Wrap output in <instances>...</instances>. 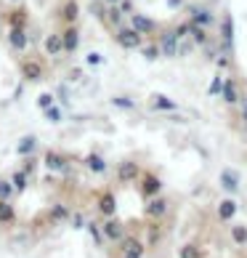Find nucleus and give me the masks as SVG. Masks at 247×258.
I'll list each match as a JSON object with an SVG mask.
<instances>
[{
    "mask_svg": "<svg viewBox=\"0 0 247 258\" xmlns=\"http://www.w3.org/2000/svg\"><path fill=\"white\" fill-rule=\"evenodd\" d=\"M189 22H194V24H199V27H205V30H207V27L213 24V16L202 6H189Z\"/></svg>",
    "mask_w": 247,
    "mask_h": 258,
    "instance_id": "nucleus-20",
    "label": "nucleus"
},
{
    "mask_svg": "<svg viewBox=\"0 0 247 258\" xmlns=\"http://www.w3.org/2000/svg\"><path fill=\"white\" fill-rule=\"evenodd\" d=\"M69 221H72V226H74V229H83V226H85L83 213H72V216H69Z\"/></svg>",
    "mask_w": 247,
    "mask_h": 258,
    "instance_id": "nucleus-45",
    "label": "nucleus"
},
{
    "mask_svg": "<svg viewBox=\"0 0 247 258\" xmlns=\"http://www.w3.org/2000/svg\"><path fill=\"white\" fill-rule=\"evenodd\" d=\"M231 240L236 245H247V226H242V224L231 226Z\"/></svg>",
    "mask_w": 247,
    "mask_h": 258,
    "instance_id": "nucleus-35",
    "label": "nucleus"
},
{
    "mask_svg": "<svg viewBox=\"0 0 247 258\" xmlns=\"http://www.w3.org/2000/svg\"><path fill=\"white\" fill-rule=\"evenodd\" d=\"M69 216H72V210L64 203H53L48 208V224H64V221H69Z\"/></svg>",
    "mask_w": 247,
    "mask_h": 258,
    "instance_id": "nucleus-21",
    "label": "nucleus"
},
{
    "mask_svg": "<svg viewBox=\"0 0 247 258\" xmlns=\"http://www.w3.org/2000/svg\"><path fill=\"white\" fill-rule=\"evenodd\" d=\"M35 104H37V109H48V107H53V104H56V96H53V93L51 91H43V93H37V99H35Z\"/></svg>",
    "mask_w": 247,
    "mask_h": 258,
    "instance_id": "nucleus-33",
    "label": "nucleus"
},
{
    "mask_svg": "<svg viewBox=\"0 0 247 258\" xmlns=\"http://www.w3.org/2000/svg\"><path fill=\"white\" fill-rule=\"evenodd\" d=\"M189 37L194 40V45H207V30L205 27H199V24H189Z\"/></svg>",
    "mask_w": 247,
    "mask_h": 258,
    "instance_id": "nucleus-28",
    "label": "nucleus"
},
{
    "mask_svg": "<svg viewBox=\"0 0 247 258\" xmlns=\"http://www.w3.org/2000/svg\"><path fill=\"white\" fill-rule=\"evenodd\" d=\"M6 43L14 53H24L27 48H30V35H27V30H8Z\"/></svg>",
    "mask_w": 247,
    "mask_h": 258,
    "instance_id": "nucleus-11",
    "label": "nucleus"
},
{
    "mask_svg": "<svg viewBox=\"0 0 247 258\" xmlns=\"http://www.w3.org/2000/svg\"><path fill=\"white\" fill-rule=\"evenodd\" d=\"M242 117H244V128H247V101L242 104Z\"/></svg>",
    "mask_w": 247,
    "mask_h": 258,
    "instance_id": "nucleus-48",
    "label": "nucleus"
},
{
    "mask_svg": "<svg viewBox=\"0 0 247 258\" xmlns=\"http://www.w3.org/2000/svg\"><path fill=\"white\" fill-rule=\"evenodd\" d=\"M88 232H91V237H93V242L96 245H104V234H101V226H96V224H88Z\"/></svg>",
    "mask_w": 247,
    "mask_h": 258,
    "instance_id": "nucleus-41",
    "label": "nucleus"
},
{
    "mask_svg": "<svg viewBox=\"0 0 247 258\" xmlns=\"http://www.w3.org/2000/svg\"><path fill=\"white\" fill-rule=\"evenodd\" d=\"M104 3H107V6H117L120 0H104Z\"/></svg>",
    "mask_w": 247,
    "mask_h": 258,
    "instance_id": "nucleus-49",
    "label": "nucleus"
},
{
    "mask_svg": "<svg viewBox=\"0 0 247 258\" xmlns=\"http://www.w3.org/2000/svg\"><path fill=\"white\" fill-rule=\"evenodd\" d=\"M109 104H112V107H117V109H125V112H133V109H136V101L128 99V96H112Z\"/></svg>",
    "mask_w": 247,
    "mask_h": 258,
    "instance_id": "nucleus-31",
    "label": "nucleus"
},
{
    "mask_svg": "<svg viewBox=\"0 0 247 258\" xmlns=\"http://www.w3.org/2000/svg\"><path fill=\"white\" fill-rule=\"evenodd\" d=\"M234 216H236V203L231 197L221 200V205H218V221H231Z\"/></svg>",
    "mask_w": 247,
    "mask_h": 258,
    "instance_id": "nucleus-25",
    "label": "nucleus"
},
{
    "mask_svg": "<svg viewBox=\"0 0 247 258\" xmlns=\"http://www.w3.org/2000/svg\"><path fill=\"white\" fill-rule=\"evenodd\" d=\"M178 258H202V250H199L194 242H186L181 247V253H178Z\"/></svg>",
    "mask_w": 247,
    "mask_h": 258,
    "instance_id": "nucleus-37",
    "label": "nucleus"
},
{
    "mask_svg": "<svg viewBox=\"0 0 247 258\" xmlns=\"http://www.w3.org/2000/svg\"><path fill=\"white\" fill-rule=\"evenodd\" d=\"M115 176H117L120 184H133V181L141 176V165H138L136 160H120Z\"/></svg>",
    "mask_w": 247,
    "mask_h": 258,
    "instance_id": "nucleus-7",
    "label": "nucleus"
},
{
    "mask_svg": "<svg viewBox=\"0 0 247 258\" xmlns=\"http://www.w3.org/2000/svg\"><path fill=\"white\" fill-rule=\"evenodd\" d=\"M221 45H223V53H231L234 48V19L231 14H223V22H221Z\"/></svg>",
    "mask_w": 247,
    "mask_h": 258,
    "instance_id": "nucleus-14",
    "label": "nucleus"
},
{
    "mask_svg": "<svg viewBox=\"0 0 247 258\" xmlns=\"http://www.w3.org/2000/svg\"><path fill=\"white\" fill-rule=\"evenodd\" d=\"M83 78V70H80V67H72V72H69V78H66V80H69V83H77Z\"/></svg>",
    "mask_w": 247,
    "mask_h": 258,
    "instance_id": "nucleus-46",
    "label": "nucleus"
},
{
    "mask_svg": "<svg viewBox=\"0 0 247 258\" xmlns=\"http://www.w3.org/2000/svg\"><path fill=\"white\" fill-rule=\"evenodd\" d=\"M16 195V189H14V184L8 178H0V200H11Z\"/></svg>",
    "mask_w": 247,
    "mask_h": 258,
    "instance_id": "nucleus-38",
    "label": "nucleus"
},
{
    "mask_svg": "<svg viewBox=\"0 0 247 258\" xmlns=\"http://www.w3.org/2000/svg\"><path fill=\"white\" fill-rule=\"evenodd\" d=\"M91 16H96L99 22H104V16H107V3H104V0H91Z\"/></svg>",
    "mask_w": 247,
    "mask_h": 258,
    "instance_id": "nucleus-36",
    "label": "nucleus"
},
{
    "mask_svg": "<svg viewBox=\"0 0 247 258\" xmlns=\"http://www.w3.org/2000/svg\"><path fill=\"white\" fill-rule=\"evenodd\" d=\"M43 117L48 120V122H53V125H56V122H61V120L66 117V114H64V109H61V107H56V104H53V107L43 109Z\"/></svg>",
    "mask_w": 247,
    "mask_h": 258,
    "instance_id": "nucleus-32",
    "label": "nucleus"
},
{
    "mask_svg": "<svg viewBox=\"0 0 247 258\" xmlns=\"http://www.w3.org/2000/svg\"><path fill=\"white\" fill-rule=\"evenodd\" d=\"M85 168L101 176V173H107V160H104V155H99V152H91V155H85Z\"/></svg>",
    "mask_w": 247,
    "mask_h": 258,
    "instance_id": "nucleus-23",
    "label": "nucleus"
},
{
    "mask_svg": "<svg viewBox=\"0 0 247 258\" xmlns=\"http://www.w3.org/2000/svg\"><path fill=\"white\" fill-rule=\"evenodd\" d=\"M85 64H88V67H99V64H104V56L101 53H88V56H85Z\"/></svg>",
    "mask_w": 247,
    "mask_h": 258,
    "instance_id": "nucleus-43",
    "label": "nucleus"
},
{
    "mask_svg": "<svg viewBox=\"0 0 247 258\" xmlns=\"http://www.w3.org/2000/svg\"><path fill=\"white\" fill-rule=\"evenodd\" d=\"M43 165L48 170H53V173H66L69 170V155L59 152V149H48L43 155Z\"/></svg>",
    "mask_w": 247,
    "mask_h": 258,
    "instance_id": "nucleus-5",
    "label": "nucleus"
},
{
    "mask_svg": "<svg viewBox=\"0 0 247 258\" xmlns=\"http://www.w3.org/2000/svg\"><path fill=\"white\" fill-rule=\"evenodd\" d=\"M122 258H136V255H122Z\"/></svg>",
    "mask_w": 247,
    "mask_h": 258,
    "instance_id": "nucleus-51",
    "label": "nucleus"
},
{
    "mask_svg": "<svg viewBox=\"0 0 247 258\" xmlns=\"http://www.w3.org/2000/svg\"><path fill=\"white\" fill-rule=\"evenodd\" d=\"M192 51H194V40L192 37H181V40H178V56H186Z\"/></svg>",
    "mask_w": 247,
    "mask_h": 258,
    "instance_id": "nucleus-39",
    "label": "nucleus"
},
{
    "mask_svg": "<svg viewBox=\"0 0 247 258\" xmlns=\"http://www.w3.org/2000/svg\"><path fill=\"white\" fill-rule=\"evenodd\" d=\"M168 208H170L168 197H162V195L149 197L146 200V208H144V216L149 218V221H162V218L168 216Z\"/></svg>",
    "mask_w": 247,
    "mask_h": 258,
    "instance_id": "nucleus-6",
    "label": "nucleus"
},
{
    "mask_svg": "<svg viewBox=\"0 0 247 258\" xmlns=\"http://www.w3.org/2000/svg\"><path fill=\"white\" fill-rule=\"evenodd\" d=\"M101 234H104V240H109V242H120L122 237H125V226H122L120 218L112 216V218H107V221H104Z\"/></svg>",
    "mask_w": 247,
    "mask_h": 258,
    "instance_id": "nucleus-12",
    "label": "nucleus"
},
{
    "mask_svg": "<svg viewBox=\"0 0 247 258\" xmlns=\"http://www.w3.org/2000/svg\"><path fill=\"white\" fill-rule=\"evenodd\" d=\"M16 224V210L11 200H0V226H14Z\"/></svg>",
    "mask_w": 247,
    "mask_h": 258,
    "instance_id": "nucleus-24",
    "label": "nucleus"
},
{
    "mask_svg": "<svg viewBox=\"0 0 247 258\" xmlns=\"http://www.w3.org/2000/svg\"><path fill=\"white\" fill-rule=\"evenodd\" d=\"M112 37H115V43L120 45V48H125V51H138L141 45H144V35H138L130 24L117 27V30L112 32Z\"/></svg>",
    "mask_w": 247,
    "mask_h": 258,
    "instance_id": "nucleus-2",
    "label": "nucleus"
},
{
    "mask_svg": "<svg viewBox=\"0 0 247 258\" xmlns=\"http://www.w3.org/2000/svg\"><path fill=\"white\" fill-rule=\"evenodd\" d=\"M80 3L77 0H61V6H59V19L64 24H74L80 19Z\"/></svg>",
    "mask_w": 247,
    "mask_h": 258,
    "instance_id": "nucleus-16",
    "label": "nucleus"
},
{
    "mask_svg": "<svg viewBox=\"0 0 247 258\" xmlns=\"http://www.w3.org/2000/svg\"><path fill=\"white\" fill-rule=\"evenodd\" d=\"M221 184H223L226 192H236V189H239V176H236L234 170H223V173H221Z\"/></svg>",
    "mask_w": 247,
    "mask_h": 258,
    "instance_id": "nucleus-29",
    "label": "nucleus"
},
{
    "mask_svg": "<svg viewBox=\"0 0 247 258\" xmlns=\"http://www.w3.org/2000/svg\"><path fill=\"white\" fill-rule=\"evenodd\" d=\"M37 152V136L35 133H24L22 139H19V144H16V155L19 157H30Z\"/></svg>",
    "mask_w": 247,
    "mask_h": 258,
    "instance_id": "nucleus-19",
    "label": "nucleus"
},
{
    "mask_svg": "<svg viewBox=\"0 0 247 258\" xmlns=\"http://www.w3.org/2000/svg\"><path fill=\"white\" fill-rule=\"evenodd\" d=\"M189 24L192 22H181V24H176V30H173V35L181 40V37H189Z\"/></svg>",
    "mask_w": 247,
    "mask_h": 258,
    "instance_id": "nucleus-42",
    "label": "nucleus"
},
{
    "mask_svg": "<svg viewBox=\"0 0 247 258\" xmlns=\"http://www.w3.org/2000/svg\"><path fill=\"white\" fill-rule=\"evenodd\" d=\"M61 32V45H64V53H74L80 48V24H64Z\"/></svg>",
    "mask_w": 247,
    "mask_h": 258,
    "instance_id": "nucleus-8",
    "label": "nucleus"
},
{
    "mask_svg": "<svg viewBox=\"0 0 247 258\" xmlns=\"http://www.w3.org/2000/svg\"><path fill=\"white\" fill-rule=\"evenodd\" d=\"M157 45H159V53L168 56V59H173V56H178V37L173 35V30H165L162 35H159Z\"/></svg>",
    "mask_w": 247,
    "mask_h": 258,
    "instance_id": "nucleus-15",
    "label": "nucleus"
},
{
    "mask_svg": "<svg viewBox=\"0 0 247 258\" xmlns=\"http://www.w3.org/2000/svg\"><path fill=\"white\" fill-rule=\"evenodd\" d=\"M168 6H170V8H181L184 0H168Z\"/></svg>",
    "mask_w": 247,
    "mask_h": 258,
    "instance_id": "nucleus-47",
    "label": "nucleus"
},
{
    "mask_svg": "<svg viewBox=\"0 0 247 258\" xmlns=\"http://www.w3.org/2000/svg\"><path fill=\"white\" fill-rule=\"evenodd\" d=\"M128 19H130L128 24H130L138 35H144V37H146V35H154V32H157V22H154L151 16H144V14H138V11H136V14H130Z\"/></svg>",
    "mask_w": 247,
    "mask_h": 258,
    "instance_id": "nucleus-9",
    "label": "nucleus"
},
{
    "mask_svg": "<svg viewBox=\"0 0 247 258\" xmlns=\"http://www.w3.org/2000/svg\"><path fill=\"white\" fill-rule=\"evenodd\" d=\"M8 181H11V184H14L16 195H19V192H24V189L30 186V176H27L22 168H19V170H14V173H11V178H8Z\"/></svg>",
    "mask_w": 247,
    "mask_h": 258,
    "instance_id": "nucleus-27",
    "label": "nucleus"
},
{
    "mask_svg": "<svg viewBox=\"0 0 247 258\" xmlns=\"http://www.w3.org/2000/svg\"><path fill=\"white\" fill-rule=\"evenodd\" d=\"M43 53L45 56H51V59H56V56H61L64 53V45H61V32L59 30H53L43 37Z\"/></svg>",
    "mask_w": 247,
    "mask_h": 258,
    "instance_id": "nucleus-13",
    "label": "nucleus"
},
{
    "mask_svg": "<svg viewBox=\"0 0 247 258\" xmlns=\"http://www.w3.org/2000/svg\"><path fill=\"white\" fill-rule=\"evenodd\" d=\"M221 85H223V78H221V75H215L213 83H210V96H218V93H221Z\"/></svg>",
    "mask_w": 247,
    "mask_h": 258,
    "instance_id": "nucleus-44",
    "label": "nucleus"
},
{
    "mask_svg": "<svg viewBox=\"0 0 247 258\" xmlns=\"http://www.w3.org/2000/svg\"><path fill=\"white\" fill-rule=\"evenodd\" d=\"M120 250H122V255H136V258H144V253H146V245L138 240V237H122L120 240Z\"/></svg>",
    "mask_w": 247,
    "mask_h": 258,
    "instance_id": "nucleus-17",
    "label": "nucleus"
},
{
    "mask_svg": "<svg viewBox=\"0 0 247 258\" xmlns=\"http://www.w3.org/2000/svg\"><path fill=\"white\" fill-rule=\"evenodd\" d=\"M3 22H6L8 30H27V27H30V8L22 6V3H14L11 8H6Z\"/></svg>",
    "mask_w": 247,
    "mask_h": 258,
    "instance_id": "nucleus-3",
    "label": "nucleus"
},
{
    "mask_svg": "<svg viewBox=\"0 0 247 258\" xmlns=\"http://www.w3.org/2000/svg\"><path fill=\"white\" fill-rule=\"evenodd\" d=\"M138 51H141V56H144L146 61H157L159 56H162V53H159V45H157V43H146V45H141Z\"/></svg>",
    "mask_w": 247,
    "mask_h": 258,
    "instance_id": "nucleus-30",
    "label": "nucleus"
},
{
    "mask_svg": "<svg viewBox=\"0 0 247 258\" xmlns=\"http://www.w3.org/2000/svg\"><path fill=\"white\" fill-rule=\"evenodd\" d=\"M19 75H22L24 83L37 85V83H43L45 78H48V64H45L43 56L27 53V56H22V59H19Z\"/></svg>",
    "mask_w": 247,
    "mask_h": 258,
    "instance_id": "nucleus-1",
    "label": "nucleus"
},
{
    "mask_svg": "<svg viewBox=\"0 0 247 258\" xmlns=\"http://www.w3.org/2000/svg\"><path fill=\"white\" fill-rule=\"evenodd\" d=\"M159 240H162V229L157 226V221H151V226H149V232H146V242L154 247Z\"/></svg>",
    "mask_w": 247,
    "mask_h": 258,
    "instance_id": "nucleus-34",
    "label": "nucleus"
},
{
    "mask_svg": "<svg viewBox=\"0 0 247 258\" xmlns=\"http://www.w3.org/2000/svg\"><path fill=\"white\" fill-rule=\"evenodd\" d=\"M138 192L144 200L149 197H157L159 192H162V181H159L157 173H151V170H141V176H138Z\"/></svg>",
    "mask_w": 247,
    "mask_h": 258,
    "instance_id": "nucleus-4",
    "label": "nucleus"
},
{
    "mask_svg": "<svg viewBox=\"0 0 247 258\" xmlns=\"http://www.w3.org/2000/svg\"><path fill=\"white\" fill-rule=\"evenodd\" d=\"M117 8H120V11H122V16H130V14H136V0H120V3H117Z\"/></svg>",
    "mask_w": 247,
    "mask_h": 258,
    "instance_id": "nucleus-40",
    "label": "nucleus"
},
{
    "mask_svg": "<svg viewBox=\"0 0 247 258\" xmlns=\"http://www.w3.org/2000/svg\"><path fill=\"white\" fill-rule=\"evenodd\" d=\"M8 3H24V0H8Z\"/></svg>",
    "mask_w": 247,
    "mask_h": 258,
    "instance_id": "nucleus-50",
    "label": "nucleus"
},
{
    "mask_svg": "<svg viewBox=\"0 0 247 258\" xmlns=\"http://www.w3.org/2000/svg\"><path fill=\"white\" fill-rule=\"evenodd\" d=\"M151 107H154L157 112H176L178 104H176L173 99L162 96V93H157V96H151Z\"/></svg>",
    "mask_w": 247,
    "mask_h": 258,
    "instance_id": "nucleus-26",
    "label": "nucleus"
},
{
    "mask_svg": "<svg viewBox=\"0 0 247 258\" xmlns=\"http://www.w3.org/2000/svg\"><path fill=\"white\" fill-rule=\"evenodd\" d=\"M104 27H109L112 32L117 30V27H122L125 24V16H122V11L117 6H107V16H104V22H101Z\"/></svg>",
    "mask_w": 247,
    "mask_h": 258,
    "instance_id": "nucleus-22",
    "label": "nucleus"
},
{
    "mask_svg": "<svg viewBox=\"0 0 247 258\" xmlns=\"http://www.w3.org/2000/svg\"><path fill=\"white\" fill-rule=\"evenodd\" d=\"M221 96H223V101L229 104V107H236V104H239V83H236L234 78L223 80V85H221Z\"/></svg>",
    "mask_w": 247,
    "mask_h": 258,
    "instance_id": "nucleus-18",
    "label": "nucleus"
},
{
    "mask_svg": "<svg viewBox=\"0 0 247 258\" xmlns=\"http://www.w3.org/2000/svg\"><path fill=\"white\" fill-rule=\"evenodd\" d=\"M96 208H99V213H101L104 218H112V216H115V213H117V197H115V192H112V189H104V192H99Z\"/></svg>",
    "mask_w": 247,
    "mask_h": 258,
    "instance_id": "nucleus-10",
    "label": "nucleus"
}]
</instances>
